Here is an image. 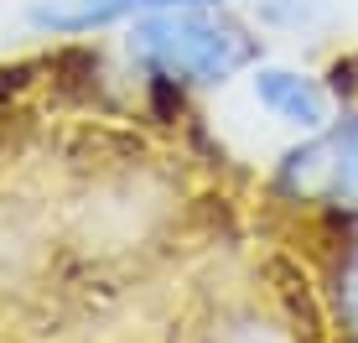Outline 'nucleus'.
Returning <instances> with one entry per match:
<instances>
[{
    "instance_id": "39448f33",
    "label": "nucleus",
    "mask_w": 358,
    "mask_h": 343,
    "mask_svg": "<svg viewBox=\"0 0 358 343\" xmlns=\"http://www.w3.org/2000/svg\"><path fill=\"white\" fill-rule=\"evenodd\" d=\"M332 21L327 0H255V27L275 36H317Z\"/></svg>"
},
{
    "instance_id": "7ed1b4c3",
    "label": "nucleus",
    "mask_w": 358,
    "mask_h": 343,
    "mask_svg": "<svg viewBox=\"0 0 358 343\" xmlns=\"http://www.w3.org/2000/svg\"><path fill=\"white\" fill-rule=\"evenodd\" d=\"M182 6H229V0H31L27 21L42 36H99V31H125L141 16L182 10Z\"/></svg>"
},
{
    "instance_id": "0eeeda50",
    "label": "nucleus",
    "mask_w": 358,
    "mask_h": 343,
    "mask_svg": "<svg viewBox=\"0 0 358 343\" xmlns=\"http://www.w3.org/2000/svg\"><path fill=\"white\" fill-rule=\"evenodd\" d=\"M332 83H338L343 104H358V52H348V57L332 63Z\"/></svg>"
},
{
    "instance_id": "f257e3e1",
    "label": "nucleus",
    "mask_w": 358,
    "mask_h": 343,
    "mask_svg": "<svg viewBox=\"0 0 358 343\" xmlns=\"http://www.w3.org/2000/svg\"><path fill=\"white\" fill-rule=\"evenodd\" d=\"M125 63L156 94L182 104V94H213L239 83L260 63V27L244 21L234 6H182L156 10L120 31Z\"/></svg>"
},
{
    "instance_id": "20e7f679",
    "label": "nucleus",
    "mask_w": 358,
    "mask_h": 343,
    "mask_svg": "<svg viewBox=\"0 0 358 343\" xmlns=\"http://www.w3.org/2000/svg\"><path fill=\"white\" fill-rule=\"evenodd\" d=\"M332 136V188H327V208L343 218H358V104H348L338 115Z\"/></svg>"
},
{
    "instance_id": "423d86ee",
    "label": "nucleus",
    "mask_w": 358,
    "mask_h": 343,
    "mask_svg": "<svg viewBox=\"0 0 358 343\" xmlns=\"http://www.w3.org/2000/svg\"><path fill=\"white\" fill-rule=\"evenodd\" d=\"M338 317L348 328V338H358V239L343 255V271H338Z\"/></svg>"
},
{
    "instance_id": "f03ea898",
    "label": "nucleus",
    "mask_w": 358,
    "mask_h": 343,
    "mask_svg": "<svg viewBox=\"0 0 358 343\" xmlns=\"http://www.w3.org/2000/svg\"><path fill=\"white\" fill-rule=\"evenodd\" d=\"M239 83H244V94H250V104L260 109L270 125L286 130L291 141L327 130L332 120L348 109L343 94H338V83H332V73H317L306 63H291V57H260Z\"/></svg>"
}]
</instances>
